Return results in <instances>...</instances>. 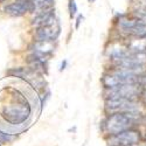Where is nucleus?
Here are the masks:
<instances>
[{
  "instance_id": "nucleus-13",
  "label": "nucleus",
  "mask_w": 146,
  "mask_h": 146,
  "mask_svg": "<svg viewBox=\"0 0 146 146\" xmlns=\"http://www.w3.org/2000/svg\"><path fill=\"white\" fill-rule=\"evenodd\" d=\"M66 66H67V61H63V62L61 63V68H60V70H61V71L64 70V69H66Z\"/></svg>"
},
{
  "instance_id": "nucleus-10",
  "label": "nucleus",
  "mask_w": 146,
  "mask_h": 146,
  "mask_svg": "<svg viewBox=\"0 0 146 146\" xmlns=\"http://www.w3.org/2000/svg\"><path fill=\"white\" fill-rule=\"evenodd\" d=\"M49 96H50V92H49V91H47V94H46V100H47V98H49ZM43 105H44V100L41 97V109L43 108Z\"/></svg>"
},
{
  "instance_id": "nucleus-7",
  "label": "nucleus",
  "mask_w": 146,
  "mask_h": 146,
  "mask_svg": "<svg viewBox=\"0 0 146 146\" xmlns=\"http://www.w3.org/2000/svg\"><path fill=\"white\" fill-rule=\"evenodd\" d=\"M4 12L11 17H22L28 12H34L31 0H17L4 6Z\"/></svg>"
},
{
  "instance_id": "nucleus-8",
  "label": "nucleus",
  "mask_w": 146,
  "mask_h": 146,
  "mask_svg": "<svg viewBox=\"0 0 146 146\" xmlns=\"http://www.w3.org/2000/svg\"><path fill=\"white\" fill-rule=\"evenodd\" d=\"M18 136H14V135H8V133H5L4 131L0 130V146L4 145V144H7V143H12L13 140L17 139Z\"/></svg>"
},
{
  "instance_id": "nucleus-2",
  "label": "nucleus",
  "mask_w": 146,
  "mask_h": 146,
  "mask_svg": "<svg viewBox=\"0 0 146 146\" xmlns=\"http://www.w3.org/2000/svg\"><path fill=\"white\" fill-rule=\"evenodd\" d=\"M141 116L139 112H117L110 113L104 120V130L110 136L117 135L119 132L132 129L140 120Z\"/></svg>"
},
{
  "instance_id": "nucleus-15",
  "label": "nucleus",
  "mask_w": 146,
  "mask_h": 146,
  "mask_svg": "<svg viewBox=\"0 0 146 146\" xmlns=\"http://www.w3.org/2000/svg\"><path fill=\"white\" fill-rule=\"evenodd\" d=\"M145 139H146V137H145Z\"/></svg>"
},
{
  "instance_id": "nucleus-14",
  "label": "nucleus",
  "mask_w": 146,
  "mask_h": 146,
  "mask_svg": "<svg viewBox=\"0 0 146 146\" xmlns=\"http://www.w3.org/2000/svg\"><path fill=\"white\" fill-rule=\"evenodd\" d=\"M89 1H90V3H94V1H95V0H89Z\"/></svg>"
},
{
  "instance_id": "nucleus-6",
  "label": "nucleus",
  "mask_w": 146,
  "mask_h": 146,
  "mask_svg": "<svg viewBox=\"0 0 146 146\" xmlns=\"http://www.w3.org/2000/svg\"><path fill=\"white\" fill-rule=\"evenodd\" d=\"M105 110L109 113H117V112H138V104L133 100H106L105 102Z\"/></svg>"
},
{
  "instance_id": "nucleus-11",
  "label": "nucleus",
  "mask_w": 146,
  "mask_h": 146,
  "mask_svg": "<svg viewBox=\"0 0 146 146\" xmlns=\"http://www.w3.org/2000/svg\"><path fill=\"white\" fill-rule=\"evenodd\" d=\"M82 20H83V15H78V17H77V20H76V26H75L76 28L80 27V23H81Z\"/></svg>"
},
{
  "instance_id": "nucleus-16",
  "label": "nucleus",
  "mask_w": 146,
  "mask_h": 146,
  "mask_svg": "<svg viewBox=\"0 0 146 146\" xmlns=\"http://www.w3.org/2000/svg\"><path fill=\"white\" fill-rule=\"evenodd\" d=\"M145 38H146V36H145Z\"/></svg>"
},
{
  "instance_id": "nucleus-4",
  "label": "nucleus",
  "mask_w": 146,
  "mask_h": 146,
  "mask_svg": "<svg viewBox=\"0 0 146 146\" xmlns=\"http://www.w3.org/2000/svg\"><path fill=\"white\" fill-rule=\"evenodd\" d=\"M143 89L139 83H130V84H120L115 88L108 89V100H133V97L140 96Z\"/></svg>"
},
{
  "instance_id": "nucleus-3",
  "label": "nucleus",
  "mask_w": 146,
  "mask_h": 146,
  "mask_svg": "<svg viewBox=\"0 0 146 146\" xmlns=\"http://www.w3.org/2000/svg\"><path fill=\"white\" fill-rule=\"evenodd\" d=\"M61 33V26L56 15H52L36 31V42H54Z\"/></svg>"
},
{
  "instance_id": "nucleus-9",
  "label": "nucleus",
  "mask_w": 146,
  "mask_h": 146,
  "mask_svg": "<svg viewBox=\"0 0 146 146\" xmlns=\"http://www.w3.org/2000/svg\"><path fill=\"white\" fill-rule=\"evenodd\" d=\"M68 8H69V14H70V18L75 17L76 12H77V6H76L75 0H69V5H68Z\"/></svg>"
},
{
  "instance_id": "nucleus-5",
  "label": "nucleus",
  "mask_w": 146,
  "mask_h": 146,
  "mask_svg": "<svg viewBox=\"0 0 146 146\" xmlns=\"http://www.w3.org/2000/svg\"><path fill=\"white\" fill-rule=\"evenodd\" d=\"M141 140V136L139 131L135 129H129L123 132H119L117 135L110 136L106 141L110 146H130L139 144Z\"/></svg>"
},
{
  "instance_id": "nucleus-12",
  "label": "nucleus",
  "mask_w": 146,
  "mask_h": 146,
  "mask_svg": "<svg viewBox=\"0 0 146 146\" xmlns=\"http://www.w3.org/2000/svg\"><path fill=\"white\" fill-rule=\"evenodd\" d=\"M140 96H141L143 101L146 103V90H143V91H141V94H140Z\"/></svg>"
},
{
  "instance_id": "nucleus-1",
  "label": "nucleus",
  "mask_w": 146,
  "mask_h": 146,
  "mask_svg": "<svg viewBox=\"0 0 146 146\" xmlns=\"http://www.w3.org/2000/svg\"><path fill=\"white\" fill-rule=\"evenodd\" d=\"M12 98L8 104L3 105L1 118L11 125H22L31 117L32 106L26 96L18 89H12Z\"/></svg>"
}]
</instances>
